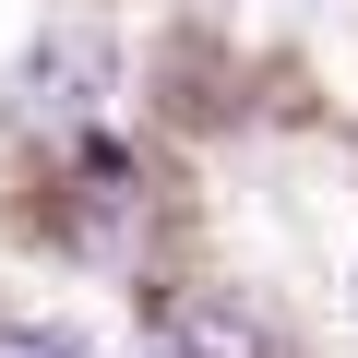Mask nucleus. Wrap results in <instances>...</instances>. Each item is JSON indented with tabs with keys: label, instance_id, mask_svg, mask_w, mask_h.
I'll return each mask as SVG.
<instances>
[{
	"label": "nucleus",
	"instance_id": "obj_3",
	"mask_svg": "<svg viewBox=\"0 0 358 358\" xmlns=\"http://www.w3.org/2000/svg\"><path fill=\"white\" fill-rule=\"evenodd\" d=\"M0 358H84V334H48V322H0Z\"/></svg>",
	"mask_w": 358,
	"mask_h": 358
},
{
	"label": "nucleus",
	"instance_id": "obj_1",
	"mask_svg": "<svg viewBox=\"0 0 358 358\" xmlns=\"http://www.w3.org/2000/svg\"><path fill=\"white\" fill-rule=\"evenodd\" d=\"M108 72H120V48H108L96 24H48V36H36V60H24V108L84 131V120L108 108Z\"/></svg>",
	"mask_w": 358,
	"mask_h": 358
},
{
	"label": "nucleus",
	"instance_id": "obj_2",
	"mask_svg": "<svg viewBox=\"0 0 358 358\" xmlns=\"http://www.w3.org/2000/svg\"><path fill=\"white\" fill-rule=\"evenodd\" d=\"M167 346H179V358H275V346H263V322H239V310H215V299L179 310V322H167Z\"/></svg>",
	"mask_w": 358,
	"mask_h": 358
}]
</instances>
